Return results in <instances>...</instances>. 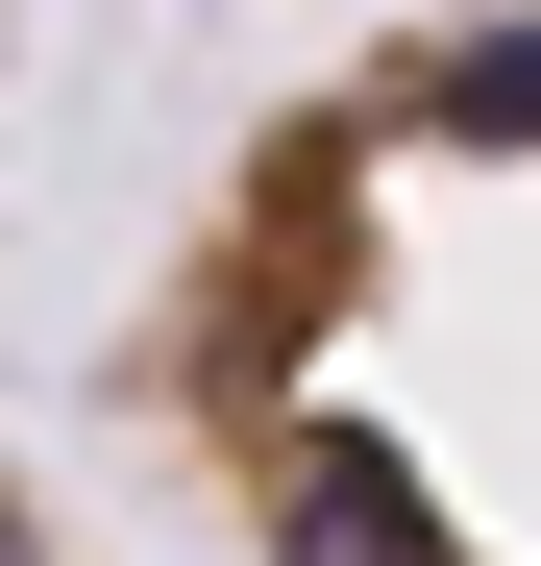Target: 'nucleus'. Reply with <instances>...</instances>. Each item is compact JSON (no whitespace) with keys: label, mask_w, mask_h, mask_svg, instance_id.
Instances as JSON below:
<instances>
[{"label":"nucleus","mask_w":541,"mask_h":566,"mask_svg":"<svg viewBox=\"0 0 541 566\" xmlns=\"http://www.w3.org/2000/svg\"><path fill=\"white\" fill-rule=\"evenodd\" d=\"M99 395L222 566H541V0H418L246 99Z\"/></svg>","instance_id":"obj_1"},{"label":"nucleus","mask_w":541,"mask_h":566,"mask_svg":"<svg viewBox=\"0 0 541 566\" xmlns=\"http://www.w3.org/2000/svg\"><path fill=\"white\" fill-rule=\"evenodd\" d=\"M25 566H74V542H50V517H25Z\"/></svg>","instance_id":"obj_2"}]
</instances>
